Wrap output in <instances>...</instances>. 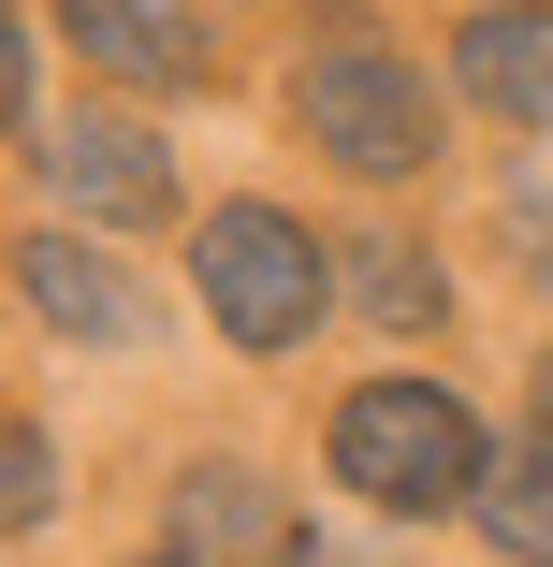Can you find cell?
<instances>
[{
  "label": "cell",
  "instance_id": "cell-3",
  "mask_svg": "<svg viewBox=\"0 0 553 567\" xmlns=\"http://www.w3.org/2000/svg\"><path fill=\"white\" fill-rule=\"evenodd\" d=\"M291 117H306L320 161H350V175H422V161H437V102H422V73L379 59V44L306 59V73H291Z\"/></svg>",
  "mask_w": 553,
  "mask_h": 567
},
{
  "label": "cell",
  "instance_id": "cell-1",
  "mask_svg": "<svg viewBox=\"0 0 553 567\" xmlns=\"http://www.w3.org/2000/svg\"><path fill=\"white\" fill-rule=\"evenodd\" d=\"M481 466H495V451H481V422H467L452 379H365V393L336 408V481H350L365 509H393V524L467 509Z\"/></svg>",
  "mask_w": 553,
  "mask_h": 567
},
{
  "label": "cell",
  "instance_id": "cell-2",
  "mask_svg": "<svg viewBox=\"0 0 553 567\" xmlns=\"http://www.w3.org/2000/svg\"><path fill=\"white\" fill-rule=\"evenodd\" d=\"M190 262H204V320L234 334V350H291V334H320V306H336L320 234L277 218V204H218Z\"/></svg>",
  "mask_w": 553,
  "mask_h": 567
},
{
  "label": "cell",
  "instance_id": "cell-4",
  "mask_svg": "<svg viewBox=\"0 0 553 567\" xmlns=\"http://www.w3.org/2000/svg\"><path fill=\"white\" fill-rule=\"evenodd\" d=\"M44 189L88 218V234L175 218V161H161V132H132V117H59V132H44Z\"/></svg>",
  "mask_w": 553,
  "mask_h": 567
},
{
  "label": "cell",
  "instance_id": "cell-5",
  "mask_svg": "<svg viewBox=\"0 0 553 567\" xmlns=\"http://www.w3.org/2000/svg\"><path fill=\"white\" fill-rule=\"evenodd\" d=\"M59 30L117 87H204V16L190 0H59Z\"/></svg>",
  "mask_w": 553,
  "mask_h": 567
},
{
  "label": "cell",
  "instance_id": "cell-11",
  "mask_svg": "<svg viewBox=\"0 0 553 567\" xmlns=\"http://www.w3.org/2000/svg\"><path fill=\"white\" fill-rule=\"evenodd\" d=\"M350 262H365L350 291H365L379 320H437V277H422V248H350Z\"/></svg>",
  "mask_w": 553,
  "mask_h": 567
},
{
  "label": "cell",
  "instance_id": "cell-10",
  "mask_svg": "<svg viewBox=\"0 0 553 567\" xmlns=\"http://www.w3.org/2000/svg\"><path fill=\"white\" fill-rule=\"evenodd\" d=\"M44 509H59V451H44L30 422H0V538H30Z\"/></svg>",
  "mask_w": 553,
  "mask_h": 567
},
{
  "label": "cell",
  "instance_id": "cell-8",
  "mask_svg": "<svg viewBox=\"0 0 553 567\" xmlns=\"http://www.w3.org/2000/svg\"><path fill=\"white\" fill-rule=\"evenodd\" d=\"M175 553H204V567H291V524L263 509L248 466H190L175 481Z\"/></svg>",
  "mask_w": 553,
  "mask_h": 567
},
{
  "label": "cell",
  "instance_id": "cell-14",
  "mask_svg": "<svg viewBox=\"0 0 553 567\" xmlns=\"http://www.w3.org/2000/svg\"><path fill=\"white\" fill-rule=\"evenodd\" d=\"M291 567H350V553H336V538H291Z\"/></svg>",
  "mask_w": 553,
  "mask_h": 567
},
{
  "label": "cell",
  "instance_id": "cell-13",
  "mask_svg": "<svg viewBox=\"0 0 553 567\" xmlns=\"http://www.w3.org/2000/svg\"><path fill=\"white\" fill-rule=\"evenodd\" d=\"M16 117H30V30L0 16V132H16Z\"/></svg>",
  "mask_w": 553,
  "mask_h": 567
},
{
  "label": "cell",
  "instance_id": "cell-6",
  "mask_svg": "<svg viewBox=\"0 0 553 567\" xmlns=\"http://www.w3.org/2000/svg\"><path fill=\"white\" fill-rule=\"evenodd\" d=\"M452 73L467 102H495L510 132H553V0H495V16L452 30Z\"/></svg>",
  "mask_w": 553,
  "mask_h": 567
},
{
  "label": "cell",
  "instance_id": "cell-9",
  "mask_svg": "<svg viewBox=\"0 0 553 567\" xmlns=\"http://www.w3.org/2000/svg\"><path fill=\"white\" fill-rule=\"evenodd\" d=\"M467 524H481V538H495L510 567H553V422H539L524 451H495V466H481Z\"/></svg>",
  "mask_w": 553,
  "mask_h": 567
},
{
  "label": "cell",
  "instance_id": "cell-15",
  "mask_svg": "<svg viewBox=\"0 0 553 567\" xmlns=\"http://www.w3.org/2000/svg\"><path fill=\"white\" fill-rule=\"evenodd\" d=\"M539 422H553V350H539Z\"/></svg>",
  "mask_w": 553,
  "mask_h": 567
},
{
  "label": "cell",
  "instance_id": "cell-12",
  "mask_svg": "<svg viewBox=\"0 0 553 567\" xmlns=\"http://www.w3.org/2000/svg\"><path fill=\"white\" fill-rule=\"evenodd\" d=\"M510 234H524V248H539V291H553V189H539V175H524V189H510Z\"/></svg>",
  "mask_w": 553,
  "mask_h": 567
},
{
  "label": "cell",
  "instance_id": "cell-7",
  "mask_svg": "<svg viewBox=\"0 0 553 567\" xmlns=\"http://www.w3.org/2000/svg\"><path fill=\"white\" fill-rule=\"evenodd\" d=\"M16 277H30V306H44L59 334H88V350H132V334H146V306H132V277L102 262L88 234H30V248H16Z\"/></svg>",
  "mask_w": 553,
  "mask_h": 567
}]
</instances>
